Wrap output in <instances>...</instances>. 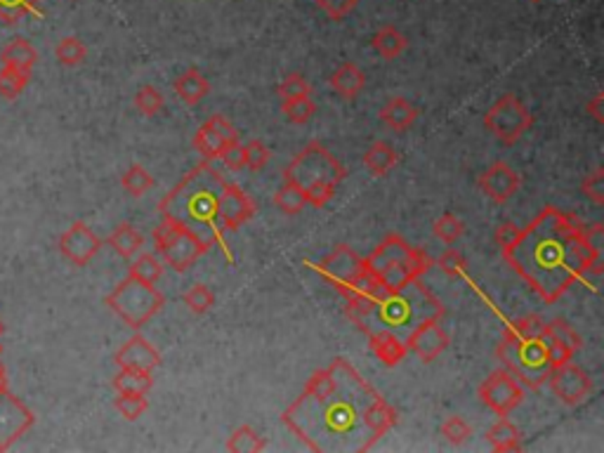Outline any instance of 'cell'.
<instances>
[{
	"mask_svg": "<svg viewBox=\"0 0 604 453\" xmlns=\"http://www.w3.org/2000/svg\"><path fill=\"white\" fill-rule=\"evenodd\" d=\"M330 366L336 371L333 392L323 396L302 392L282 413V423L316 453L371 451L397 425V409L347 359L337 357Z\"/></svg>",
	"mask_w": 604,
	"mask_h": 453,
	"instance_id": "1",
	"label": "cell"
},
{
	"mask_svg": "<svg viewBox=\"0 0 604 453\" xmlns=\"http://www.w3.org/2000/svg\"><path fill=\"white\" fill-rule=\"evenodd\" d=\"M503 257L543 303H557L584 276H602V253L588 246L577 215L543 208Z\"/></svg>",
	"mask_w": 604,
	"mask_h": 453,
	"instance_id": "2",
	"label": "cell"
},
{
	"mask_svg": "<svg viewBox=\"0 0 604 453\" xmlns=\"http://www.w3.org/2000/svg\"><path fill=\"white\" fill-rule=\"evenodd\" d=\"M225 177L218 168H213L211 161L198 163L197 168L175 184V189L166 194L159 203L163 219H170L175 225H182L191 232H197L201 239L218 243L225 250L227 260L234 262L225 239H222V225H220V191L225 187Z\"/></svg>",
	"mask_w": 604,
	"mask_h": 453,
	"instance_id": "3",
	"label": "cell"
},
{
	"mask_svg": "<svg viewBox=\"0 0 604 453\" xmlns=\"http://www.w3.org/2000/svg\"><path fill=\"white\" fill-rule=\"evenodd\" d=\"M444 304L442 300L422 286L421 279L401 283L397 288H390L385 296L376 297L361 310L347 314L352 324L357 326L361 333L387 331L407 340V335L414 328L428 321V319H442Z\"/></svg>",
	"mask_w": 604,
	"mask_h": 453,
	"instance_id": "4",
	"label": "cell"
},
{
	"mask_svg": "<svg viewBox=\"0 0 604 453\" xmlns=\"http://www.w3.org/2000/svg\"><path fill=\"white\" fill-rule=\"evenodd\" d=\"M364 267L380 281L397 288L411 279H421L432 267V257L425 250L408 246L399 234H390L378 248H373L368 257H364Z\"/></svg>",
	"mask_w": 604,
	"mask_h": 453,
	"instance_id": "5",
	"label": "cell"
},
{
	"mask_svg": "<svg viewBox=\"0 0 604 453\" xmlns=\"http://www.w3.org/2000/svg\"><path fill=\"white\" fill-rule=\"evenodd\" d=\"M496 354L506 371L520 380L522 388L541 389L553 373L546 338H520L506 328Z\"/></svg>",
	"mask_w": 604,
	"mask_h": 453,
	"instance_id": "6",
	"label": "cell"
},
{
	"mask_svg": "<svg viewBox=\"0 0 604 453\" xmlns=\"http://www.w3.org/2000/svg\"><path fill=\"white\" fill-rule=\"evenodd\" d=\"M105 303L123 324L137 331L161 311L166 300H163L161 290L156 288V283H144L128 276L126 281H120L106 296Z\"/></svg>",
	"mask_w": 604,
	"mask_h": 453,
	"instance_id": "7",
	"label": "cell"
},
{
	"mask_svg": "<svg viewBox=\"0 0 604 453\" xmlns=\"http://www.w3.org/2000/svg\"><path fill=\"white\" fill-rule=\"evenodd\" d=\"M154 243L156 253H159L163 265L175 269V272L190 269L205 250L213 248L211 241L201 239L197 232H191V229L182 225H175L170 219H163L161 225L156 226Z\"/></svg>",
	"mask_w": 604,
	"mask_h": 453,
	"instance_id": "8",
	"label": "cell"
},
{
	"mask_svg": "<svg viewBox=\"0 0 604 453\" xmlns=\"http://www.w3.org/2000/svg\"><path fill=\"white\" fill-rule=\"evenodd\" d=\"M345 177H347L345 165H340V161L323 147L321 142H309L307 147L289 163V168L283 170V180L296 182L302 189L316 182H330L337 187Z\"/></svg>",
	"mask_w": 604,
	"mask_h": 453,
	"instance_id": "9",
	"label": "cell"
},
{
	"mask_svg": "<svg viewBox=\"0 0 604 453\" xmlns=\"http://www.w3.org/2000/svg\"><path fill=\"white\" fill-rule=\"evenodd\" d=\"M534 126V116L527 106L522 104L520 97L515 95H503L499 102L486 111L484 127L503 144H515L522 140V134Z\"/></svg>",
	"mask_w": 604,
	"mask_h": 453,
	"instance_id": "10",
	"label": "cell"
},
{
	"mask_svg": "<svg viewBox=\"0 0 604 453\" xmlns=\"http://www.w3.org/2000/svg\"><path fill=\"white\" fill-rule=\"evenodd\" d=\"M309 267L314 269L321 279H326L337 293L347 296L352 286H354L359 276H361V272H364V257H359L350 246L340 243V246L333 248V253L326 255V257H323L321 262H316V265H309Z\"/></svg>",
	"mask_w": 604,
	"mask_h": 453,
	"instance_id": "11",
	"label": "cell"
},
{
	"mask_svg": "<svg viewBox=\"0 0 604 453\" xmlns=\"http://www.w3.org/2000/svg\"><path fill=\"white\" fill-rule=\"evenodd\" d=\"M479 399L496 416H510L524 402V388L510 371L499 368L479 385Z\"/></svg>",
	"mask_w": 604,
	"mask_h": 453,
	"instance_id": "12",
	"label": "cell"
},
{
	"mask_svg": "<svg viewBox=\"0 0 604 453\" xmlns=\"http://www.w3.org/2000/svg\"><path fill=\"white\" fill-rule=\"evenodd\" d=\"M35 423L34 411L14 396L10 389H0V451L17 444Z\"/></svg>",
	"mask_w": 604,
	"mask_h": 453,
	"instance_id": "13",
	"label": "cell"
},
{
	"mask_svg": "<svg viewBox=\"0 0 604 453\" xmlns=\"http://www.w3.org/2000/svg\"><path fill=\"white\" fill-rule=\"evenodd\" d=\"M548 382L557 399L567 406H578L592 395V378L578 364H571V361L553 368Z\"/></svg>",
	"mask_w": 604,
	"mask_h": 453,
	"instance_id": "14",
	"label": "cell"
},
{
	"mask_svg": "<svg viewBox=\"0 0 604 453\" xmlns=\"http://www.w3.org/2000/svg\"><path fill=\"white\" fill-rule=\"evenodd\" d=\"M99 248H102V239L85 222H74L59 236V253L76 267H85L99 253Z\"/></svg>",
	"mask_w": 604,
	"mask_h": 453,
	"instance_id": "15",
	"label": "cell"
},
{
	"mask_svg": "<svg viewBox=\"0 0 604 453\" xmlns=\"http://www.w3.org/2000/svg\"><path fill=\"white\" fill-rule=\"evenodd\" d=\"M404 342H407L408 352L415 354L425 364H430L449 347V333L444 331L439 319H428V321H422L418 328L408 333Z\"/></svg>",
	"mask_w": 604,
	"mask_h": 453,
	"instance_id": "16",
	"label": "cell"
},
{
	"mask_svg": "<svg viewBox=\"0 0 604 453\" xmlns=\"http://www.w3.org/2000/svg\"><path fill=\"white\" fill-rule=\"evenodd\" d=\"M255 215L253 198L241 189L239 184L225 182L220 191V225L227 232H236Z\"/></svg>",
	"mask_w": 604,
	"mask_h": 453,
	"instance_id": "17",
	"label": "cell"
},
{
	"mask_svg": "<svg viewBox=\"0 0 604 453\" xmlns=\"http://www.w3.org/2000/svg\"><path fill=\"white\" fill-rule=\"evenodd\" d=\"M520 173L510 168L507 163L499 161L489 165V168L479 175V189L486 198H492L493 203H506L520 191Z\"/></svg>",
	"mask_w": 604,
	"mask_h": 453,
	"instance_id": "18",
	"label": "cell"
},
{
	"mask_svg": "<svg viewBox=\"0 0 604 453\" xmlns=\"http://www.w3.org/2000/svg\"><path fill=\"white\" fill-rule=\"evenodd\" d=\"M113 364L119 368H135V371H154L161 366V354L144 335H133L113 354Z\"/></svg>",
	"mask_w": 604,
	"mask_h": 453,
	"instance_id": "19",
	"label": "cell"
},
{
	"mask_svg": "<svg viewBox=\"0 0 604 453\" xmlns=\"http://www.w3.org/2000/svg\"><path fill=\"white\" fill-rule=\"evenodd\" d=\"M368 345H371V352L378 357L385 366H397L401 361L407 359V342L394 335V333L387 331H376L368 333Z\"/></svg>",
	"mask_w": 604,
	"mask_h": 453,
	"instance_id": "20",
	"label": "cell"
},
{
	"mask_svg": "<svg viewBox=\"0 0 604 453\" xmlns=\"http://www.w3.org/2000/svg\"><path fill=\"white\" fill-rule=\"evenodd\" d=\"M418 106L411 104L407 97H392L383 109H380V120L394 133H404L414 126L418 119Z\"/></svg>",
	"mask_w": 604,
	"mask_h": 453,
	"instance_id": "21",
	"label": "cell"
},
{
	"mask_svg": "<svg viewBox=\"0 0 604 453\" xmlns=\"http://www.w3.org/2000/svg\"><path fill=\"white\" fill-rule=\"evenodd\" d=\"M366 88V73L359 69L357 64L345 62L340 64L333 76H330V90L340 95L343 99H354L359 92Z\"/></svg>",
	"mask_w": 604,
	"mask_h": 453,
	"instance_id": "22",
	"label": "cell"
},
{
	"mask_svg": "<svg viewBox=\"0 0 604 453\" xmlns=\"http://www.w3.org/2000/svg\"><path fill=\"white\" fill-rule=\"evenodd\" d=\"M0 62H3V66H10V69L21 71V73H31L35 62H38V52L27 38H12L0 52Z\"/></svg>",
	"mask_w": 604,
	"mask_h": 453,
	"instance_id": "23",
	"label": "cell"
},
{
	"mask_svg": "<svg viewBox=\"0 0 604 453\" xmlns=\"http://www.w3.org/2000/svg\"><path fill=\"white\" fill-rule=\"evenodd\" d=\"M175 92L184 104L197 106L198 102H204V97H208L211 83L198 69H187L182 76L175 78Z\"/></svg>",
	"mask_w": 604,
	"mask_h": 453,
	"instance_id": "24",
	"label": "cell"
},
{
	"mask_svg": "<svg viewBox=\"0 0 604 453\" xmlns=\"http://www.w3.org/2000/svg\"><path fill=\"white\" fill-rule=\"evenodd\" d=\"M106 243H109L123 260H133L135 255L142 250V246H144V236H142L133 225L123 222V225H119L112 234H109Z\"/></svg>",
	"mask_w": 604,
	"mask_h": 453,
	"instance_id": "25",
	"label": "cell"
},
{
	"mask_svg": "<svg viewBox=\"0 0 604 453\" xmlns=\"http://www.w3.org/2000/svg\"><path fill=\"white\" fill-rule=\"evenodd\" d=\"M113 389L119 395H147L154 388L151 371H135V368H120L112 380Z\"/></svg>",
	"mask_w": 604,
	"mask_h": 453,
	"instance_id": "26",
	"label": "cell"
},
{
	"mask_svg": "<svg viewBox=\"0 0 604 453\" xmlns=\"http://www.w3.org/2000/svg\"><path fill=\"white\" fill-rule=\"evenodd\" d=\"M486 441L492 444L493 451H499V453L520 451L522 449L520 430H517V427L507 420V416H500L499 423L493 425L492 430L486 432Z\"/></svg>",
	"mask_w": 604,
	"mask_h": 453,
	"instance_id": "27",
	"label": "cell"
},
{
	"mask_svg": "<svg viewBox=\"0 0 604 453\" xmlns=\"http://www.w3.org/2000/svg\"><path fill=\"white\" fill-rule=\"evenodd\" d=\"M397 163H399V156H397V151L387 142H376V144L366 149L364 165L371 170V175L385 177Z\"/></svg>",
	"mask_w": 604,
	"mask_h": 453,
	"instance_id": "28",
	"label": "cell"
},
{
	"mask_svg": "<svg viewBox=\"0 0 604 453\" xmlns=\"http://www.w3.org/2000/svg\"><path fill=\"white\" fill-rule=\"evenodd\" d=\"M408 41L407 35L397 31L394 27H383L378 34L373 35V50L378 52L383 59H397V57L407 50Z\"/></svg>",
	"mask_w": 604,
	"mask_h": 453,
	"instance_id": "29",
	"label": "cell"
},
{
	"mask_svg": "<svg viewBox=\"0 0 604 453\" xmlns=\"http://www.w3.org/2000/svg\"><path fill=\"white\" fill-rule=\"evenodd\" d=\"M191 144H194V149H197L198 154L204 156V161H215V158L222 156V151H225V147L229 142L222 140L213 127H208L204 123V126L197 130V134H194Z\"/></svg>",
	"mask_w": 604,
	"mask_h": 453,
	"instance_id": "30",
	"label": "cell"
},
{
	"mask_svg": "<svg viewBox=\"0 0 604 453\" xmlns=\"http://www.w3.org/2000/svg\"><path fill=\"white\" fill-rule=\"evenodd\" d=\"M275 205L276 211L283 212V215H298V212L307 205V201H305V191H302V187H298L296 182L283 180V184L275 194Z\"/></svg>",
	"mask_w": 604,
	"mask_h": 453,
	"instance_id": "31",
	"label": "cell"
},
{
	"mask_svg": "<svg viewBox=\"0 0 604 453\" xmlns=\"http://www.w3.org/2000/svg\"><path fill=\"white\" fill-rule=\"evenodd\" d=\"M43 0H0V19L5 24H17L21 17H45Z\"/></svg>",
	"mask_w": 604,
	"mask_h": 453,
	"instance_id": "32",
	"label": "cell"
},
{
	"mask_svg": "<svg viewBox=\"0 0 604 453\" xmlns=\"http://www.w3.org/2000/svg\"><path fill=\"white\" fill-rule=\"evenodd\" d=\"M120 184H123V189H126L130 196L140 198V196H144V194H147L156 182H154V177H151V173H149L144 165L135 163V165H130V168L123 173Z\"/></svg>",
	"mask_w": 604,
	"mask_h": 453,
	"instance_id": "33",
	"label": "cell"
},
{
	"mask_svg": "<svg viewBox=\"0 0 604 453\" xmlns=\"http://www.w3.org/2000/svg\"><path fill=\"white\" fill-rule=\"evenodd\" d=\"M265 439L251 427V425H241L239 430H234V434L227 441V449L232 453H260L265 451Z\"/></svg>",
	"mask_w": 604,
	"mask_h": 453,
	"instance_id": "34",
	"label": "cell"
},
{
	"mask_svg": "<svg viewBox=\"0 0 604 453\" xmlns=\"http://www.w3.org/2000/svg\"><path fill=\"white\" fill-rule=\"evenodd\" d=\"M128 276H133L137 281L144 283H156L163 276V262L151 253H142L137 260L130 265L128 269Z\"/></svg>",
	"mask_w": 604,
	"mask_h": 453,
	"instance_id": "35",
	"label": "cell"
},
{
	"mask_svg": "<svg viewBox=\"0 0 604 453\" xmlns=\"http://www.w3.org/2000/svg\"><path fill=\"white\" fill-rule=\"evenodd\" d=\"M55 55L57 62L64 64V66H78V64L85 62L88 48L83 45V41H78L76 35H66V38L57 42Z\"/></svg>",
	"mask_w": 604,
	"mask_h": 453,
	"instance_id": "36",
	"label": "cell"
},
{
	"mask_svg": "<svg viewBox=\"0 0 604 453\" xmlns=\"http://www.w3.org/2000/svg\"><path fill=\"white\" fill-rule=\"evenodd\" d=\"M184 304L190 307V311H194V314H208V311L213 310V304H215V293H213L208 286H204V283H194L187 293L182 296Z\"/></svg>",
	"mask_w": 604,
	"mask_h": 453,
	"instance_id": "37",
	"label": "cell"
},
{
	"mask_svg": "<svg viewBox=\"0 0 604 453\" xmlns=\"http://www.w3.org/2000/svg\"><path fill=\"white\" fill-rule=\"evenodd\" d=\"M28 78L31 73H21V71H14L10 66H3L0 69V97L5 99H17L24 92V88L28 85Z\"/></svg>",
	"mask_w": 604,
	"mask_h": 453,
	"instance_id": "38",
	"label": "cell"
},
{
	"mask_svg": "<svg viewBox=\"0 0 604 453\" xmlns=\"http://www.w3.org/2000/svg\"><path fill=\"white\" fill-rule=\"evenodd\" d=\"M432 232H435L437 239L444 241L446 246H453V243L463 236L465 226H463V222L453 215V212H444L442 218L437 219L435 225H432Z\"/></svg>",
	"mask_w": 604,
	"mask_h": 453,
	"instance_id": "39",
	"label": "cell"
},
{
	"mask_svg": "<svg viewBox=\"0 0 604 453\" xmlns=\"http://www.w3.org/2000/svg\"><path fill=\"white\" fill-rule=\"evenodd\" d=\"M163 104H166V99H163L161 90L154 88V85H144V88H140L137 95H135V109L140 113H144V116H149V119L161 111Z\"/></svg>",
	"mask_w": 604,
	"mask_h": 453,
	"instance_id": "40",
	"label": "cell"
},
{
	"mask_svg": "<svg viewBox=\"0 0 604 453\" xmlns=\"http://www.w3.org/2000/svg\"><path fill=\"white\" fill-rule=\"evenodd\" d=\"M507 331L520 335V338H546L548 335V321H543L536 314H529V317H520L517 321H513L507 326Z\"/></svg>",
	"mask_w": 604,
	"mask_h": 453,
	"instance_id": "41",
	"label": "cell"
},
{
	"mask_svg": "<svg viewBox=\"0 0 604 453\" xmlns=\"http://www.w3.org/2000/svg\"><path fill=\"white\" fill-rule=\"evenodd\" d=\"M282 111L290 123L302 126V123H309V120H312V116L316 113V106L309 97H300L290 99V102H282Z\"/></svg>",
	"mask_w": 604,
	"mask_h": 453,
	"instance_id": "42",
	"label": "cell"
},
{
	"mask_svg": "<svg viewBox=\"0 0 604 453\" xmlns=\"http://www.w3.org/2000/svg\"><path fill=\"white\" fill-rule=\"evenodd\" d=\"M113 406L126 420H137L142 413H147V395H119L113 399Z\"/></svg>",
	"mask_w": 604,
	"mask_h": 453,
	"instance_id": "43",
	"label": "cell"
},
{
	"mask_svg": "<svg viewBox=\"0 0 604 453\" xmlns=\"http://www.w3.org/2000/svg\"><path fill=\"white\" fill-rule=\"evenodd\" d=\"M309 95H312V85L307 83V78L302 76V73H289L279 83V97H282V102L309 97Z\"/></svg>",
	"mask_w": 604,
	"mask_h": 453,
	"instance_id": "44",
	"label": "cell"
},
{
	"mask_svg": "<svg viewBox=\"0 0 604 453\" xmlns=\"http://www.w3.org/2000/svg\"><path fill=\"white\" fill-rule=\"evenodd\" d=\"M548 335L553 340H557V342H562V345H567L569 349H581L584 347V340H581V335H578L574 328H571L564 319H553V321H548Z\"/></svg>",
	"mask_w": 604,
	"mask_h": 453,
	"instance_id": "45",
	"label": "cell"
},
{
	"mask_svg": "<svg viewBox=\"0 0 604 453\" xmlns=\"http://www.w3.org/2000/svg\"><path fill=\"white\" fill-rule=\"evenodd\" d=\"M470 434H472V427L468 425V420H465V418L451 416V418H446V420H444L442 437L446 439L449 444H453V446L465 444V441L470 439Z\"/></svg>",
	"mask_w": 604,
	"mask_h": 453,
	"instance_id": "46",
	"label": "cell"
},
{
	"mask_svg": "<svg viewBox=\"0 0 604 453\" xmlns=\"http://www.w3.org/2000/svg\"><path fill=\"white\" fill-rule=\"evenodd\" d=\"M336 184L330 182H316V184H309V187H305V201H307V205H314V208H323V205L329 203L330 198L336 196Z\"/></svg>",
	"mask_w": 604,
	"mask_h": 453,
	"instance_id": "47",
	"label": "cell"
},
{
	"mask_svg": "<svg viewBox=\"0 0 604 453\" xmlns=\"http://www.w3.org/2000/svg\"><path fill=\"white\" fill-rule=\"evenodd\" d=\"M437 267L442 269L444 274L451 276V279H458V276H465V257L458 250H453V248H449L446 253L437 260Z\"/></svg>",
	"mask_w": 604,
	"mask_h": 453,
	"instance_id": "48",
	"label": "cell"
},
{
	"mask_svg": "<svg viewBox=\"0 0 604 453\" xmlns=\"http://www.w3.org/2000/svg\"><path fill=\"white\" fill-rule=\"evenodd\" d=\"M244 151H246V165L251 170H262L269 163V149L260 140L248 142Z\"/></svg>",
	"mask_w": 604,
	"mask_h": 453,
	"instance_id": "49",
	"label": "cell"
},
{
	"mask_svg": "<svg viewBox=\"0 0 604 453\" xmlns=\"http://www.w3.org/2000/svg\"><path fill=\"white\" fill-rule=\"evenodd\" d=\"M581 191H584L585 196L592 198L595 203L602 205L604 203V173L602 170H592L591 175L585 177L584 184H581Z\"/></svg>",
	"mask_w": 604,
	"mask_h": 453,
	"instance_id": "50",
	"label": "cell"
},
{
	"mask_svg": "<svg viewBox=\"0 0 604 453\" xmlns=\"http://www.w3.org/2000/svg\"><path fill=\"white\" fill-rule=\"evenodd\" d=\"M220 158H222V163H225L229 170L246 168V151H244V144H239V140L229 142Z\"/></svg>",
	"mask_w": 604,
	"mask_h": 453,
	"instance_id": "51",
	"label": "cell"
},
{
	"mask_svg": "<svg viewBox=\"0 0 604 453\" xmlns=\"http://www.w3.org/2000/svg\"><path fill=\"white\" fill-rule=\"evenodd\" d=\"M205 126L213 127V130H215V133H218L225 142L239 140V133H236V127H234L232 123H229V120L222 116V113H215V116H211V119L205 120Z\"/></svg>",
	"mask_w": 604,
	"mask_h": 453,
	"instance_id": "52",
	"label": "cell"
},
{
	"mask_svg": "<svg viewBox=\"0 0 604 453\" xmlns=\"http://www.w3.org/2000/svg\"><path fill=\"white\" fill-rule=\"evenodd\" d=\"M546 345H548V357L553 368L562 366V364L571 361V357H574V349H569V347L562 345V342H557V340H553L550 335H546Z\"/></svg>",
	"mask_w": 604,
	"mask_h": 453,
	"instance_id": "53",
	"label": "cell"
},
{
	"mask_svg": "<svg viewBox=\"0 0 604 453\" xmlns=\"http://www.w3.org/2000/svg\"><path fill=\"white\" fill-rule=\"evenodd\" d=\"M520 226L513 225V222H506V225H500L499 229H496V234H493V241L499 243L500 250H506V248H510L515 243V241L520 239Z\"/></svg>",
	"mask_w": 604,
	"mask_h": 453,
	"instance_id": "54",
	"label": "cell"
},
{
	"mask_svg": "<svg viewBox=\"0 0 604 453\" xmlns=\"http://www.w3.org/2000/svg\"><path fill=\"white\" fill-rule=\"evenodd\" d=\"M357 3L359 0H316V5L321 7V10H326L333 19L345 17V14L350 12L352 7L357 5Z\"/></svg>",
	"mask_w": 604,
	"mask_h": 453,
	"instance_id": "55",
	"label": "cell"
},
{
	"mask_svg": "<svg viewBox=\"0 0 604 453\" xmlns=\"http://www.w3.org/2000/svg\"><path fill=\"white\" fill-rule=\"evenodd\" d=\"M584 239L588 241V246L595 248V250H600L602 253L604 248V226L600 225H592V226H584Z\"/></svg>",
	"mask_w": 604,
	"mask_h": 453,
	"instance_id": "56",
	"label": "cell"
},
{
	"mask_svg": "<svg viewBox=\"0 0 604 453\" xmlns=\"http://www.w3.org/2000/svg\"><path fill=\"white\" fill-rule=\"evenodd\" d=\"M602 106H604V97L602 95H595V97H592L591 102L585 104V111L591 113L592 119L598 120V123H604V109Z\"/></svg>",
	"mask_w": 604,
	"mask_h": 453,
	"instance_id": "57",
	"label": "cell"
},
{
	"mask_svg": "<svg viewBox=\"0 0 604 453\" xmlns=\"http://www.w3.org/2000/svg\"><path fill=\"white\" fill-rule=\"evenodd\" d=\"M0 389H7V378H5V368L0 364Z\"/></svg>",
	"mask_w": 604,
	"mask_h": 453,
	"instance_id": "58",
	"label": "cell"
},
{
	"mask_svg": "<svg viewBox=\"0 0 604 453\" xmlns=\"http://www.w3.org/2000/svg\"><path fill=\"white\" fill-rule=\"evenodd\" d=\"M5 333V324H3V319H0V335ZM0 352H3V345H0Z\"/></svg>",
	"mask_w": 604,
	"mask_h": 453,
	"instance_id": "59",
	"label": "cell"
},
{
	"mask_svg": "<svg viewBox=\"0 0 604 453\" xmlns=\"http://www.w3.org/2000/svg\"><path fill=\"white\" fill-rule=\"evenodd\" d=\"M531 3H541V0H531Z\"/></svg>",
	"mask_w": 604,
	"mask_h": 453,
	"instance_id": "60",
	"label": "cell"
}]
</instances>
